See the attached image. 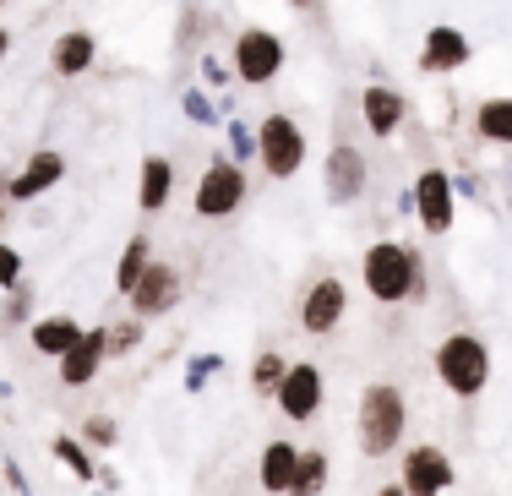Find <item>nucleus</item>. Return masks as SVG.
Instances as JSON below:
<instances>
[{
  "mask_svg": "<svg viewBox=\"0 0 512 496\" xmlns=\"http://www.w3.org/2000/svg\"><path fill=\"white\" fill-rule=\"evenodd\" d=\"M360 284L376 306H425L431 300V278H425V257L409 240H371L360 251Z\"/></svg>",
  "mask_w": 512,
  "mask_h": 496,
  "instance_id": "obj_1",
  "label": "nucleus"
},
{
  "mask_svg": "<svg viewBox=\"0 0 512 496\" xmlns=\"http://www.w3.org/2000/svg\"><path fill=\"white\" fill-rule=\"evenodd\" d=\"M409 437V398L398 382H365L360 404H355V442L365 458H387L398 453Z\"/></svg>",
  "mask_w": 512,
  "mask_h": 496,
  "instance_id": "obj_2",
  "label": "nucleus"
},
{
  "mask_svg": "<svg viewBox=\"0 0 512 496\" xmlns=\"http://www.w3.org/2000/svg\"><path fill=\"white\" fill-rule=\"evenodd\" d=\"M431 371L453 398L474 404V398L491 387V344H485L480 333H447L442 344L431 349Z\"/></svg>",
  "mask_w": 512,
  "mask_h": 496,
  "instance_id": "obj_3",
  "label": "nucleus"
},
{
  "mask_svg": "<svg viewBox=\"0 0 512 496\" xmlns=\"http://www.w3.org/2000/svg\"><path fill=\"white\" fill-rule=\"evenodd\" d=\"M311 159V137L289 110H267L256 120V169L267 180H295Z\"/></svg>",
  "mask_w": 512,
  "mask_h": 496,
  "instance_id": "obj_4",
  "label": "nucleus"
},
{
  "mask_svg": "<svg viewBox=\"0 0 512 496\" xmlns=\"http://www.w3.org/2000/svg\"><path fill=\"white\" fill-rule=\"evenodd\" d=\"M246 197H251L246 164H235V159H224V153H213V159L202 164L197 186H191V213L218 224V219H235V213L246 208Z\"/></svg>",
  "mask_w": 512,
  "mask_h": 496,
  "instance_id": "obj_5",
  "label": "nucleus"
},
{
  "mask_svg": "<svg viewBox=\"0 0 512 496\" xmlns=\"http://www.w3.org/2000/svg\"><path fill=\"white\" fill-rule=\"evenodd\" d=\"M229 66H235V82L240 88H267V82L284 77L289 66V44L278 39L273 28H240L235 44H229Z\"/></svg>",
  "mask_w": 512,
  "mask_h": 496,
  "instance_id": "obj_6",
  "label": "nucleus"
},
{
  "mask_svg": "<svg viewBox=\"0 0 512 496\" xmlns=\"http://www.w3.org/2000/svg\"><path fill=\"white\" fill-rule=\"evenodd\" d=\"M344 317H349V284H344L338 273H316L311 284L300 289V300H295V322H300V333L327 338V333L344 328Z\"/></svg>",
  "mask_w": 512,
  "mask_h": 496,
  "instance_id": "obj_7",
  "label": "nucleus"
},
{
  "mask_svg": "<svg viewBox=\"0 0 512 496\" xmlns=\"http://www.w3.org/2000/svg\"><path fill=\"white\" fill-rule=\"evenodd\" d=\"M273 404H278V415H284L289 426H311V420L322 415V404H327L322 366H316V360H289L284 382L273 387Z\"/></svg>",
  "mask_w": 512,
  "mask_h": 496,
  "instance_id": "obj_8",
  "label": "nucleus"
},
{
  "mask_svg": "<svg viewBox=\"0 0 512 496\" xmlns=\"http://www.w3.org/2000/svg\"><path fill=\"white\" fill-rule=\"evenodd\" d=\"M414 191V219H420L425 235H447L458 219V191H453V169L442 164H420V175L409 180Z\"/></svg>",
  "mask_w": 512,
  "mask_h": 496,
  "instance_id": "obj_9",
  "label": "nucleus"
},
{
  "mask_svg": "<svg viewBox=\"0 0 512 496\" xmlns=\"http://www.w3.org/2000/svg\"><path fill=\"white\" fill-rule=\"evenodd\" d=\"M365 186H371V164H365V153L344 137V131H338L333 148H327V159H322L327 202H333V208H355V202L365 197Z\"/></svg>",
  "mask_w": 512,
  "mask_h": 496,
  "instance_id": "obj_10",
  "label": "nucleus"
},
{
  "mask_svg": "<svg viewBox=\"0 0 512 496\" xmlns=\"http://www.w3.org/2000/svg\"><path fill=\"white\" fill-rule=\"evenodd\" d=\"M458 480L453 458H447V447L436 442H414L404 447V458H398V486H404L409 496H447Z\"/></svg>",
  "mask_w": 512,
  "mask_h": 496,
  "instance_id": "obj_11",
  "label": "nucleus"
},
{
  "mask_svg": "<svg viewBox=\"0 0 512 496\" xmlns=\"http://www.w3.org/2000/svg\"><path fill=\"white\" fill-rule=\"evenodd\" d=\"M180 295H186V278H180V268H175V262H164V257H153L148 268H142L137 289L126 295V306H131V317L158 322V317H169V311L180 306Z\"/></svg>",
  "mask_w": 512,
  "mask_h": 496,
  "instance_id": "obj_12",
  "label": "nucleus"
},
{
  "mask_svg": "<svg viewBox=\"0 0 512 496\" xmlns=\"http://www.w3.org/2000/svg\"><path fill=\"white\" fill-rule=\"evenodd\" d=\"M474 60V39L463 28H453V22H431L420 39V71L425 77H453V71H463Z\"/></svg>",
  "mask_w": 512,
  "mask_h": 496,
  "instance_id": "obj_13",
  "label": "nucleus"
},
{
  "mask_svg": "<svg viewBox=\"0 0 512 496\" xmlns=\"http://www.w3.org/2000/svg\"><path fill=\"white\" fill-rule=\"evenodd\" d=\"M360 120H365V131H371L376 142L398 137L404 120H409V93L393 88V82H365L360 88Z\"/></svg>",
  "mask_w": 512,
  "mask_h": 496,
  "instance_id": "obj_14",
  "label": "nucleus"
},
{
  "mask_svg": "<svg viewBox=\"0 0 512 496\" xmlns=\"http://www.w3.org/2000/svg\"><path fill=\"white\" fill-rule=\"evenodd\" d=\"M60 180H66V153L39 148V153H28V164H22V169H11L6 202H39V197H50Z\"/></svg>",
  "mask_w": 512,
  "mask_h": 496,
  "instance_id": "obj_15",
  "label": "nucleus"
},
{
  "mask_svg": "<svg viewBox=\"0 0 512 496\" xmlns=\"http://www.w3.org/2000/svg\"><path fill=\"white\" fill-rule=\"evenodd\" d=\"M104 360H109V344H104V328H82V338L66 349V355L55 360V377L60 387H93V377L104 371Z\"/></svg>",
  "mask_w": 512,
  "mask_h": 496,
  "instance_id": "obj_16",
  "label": "nucleus"
},
{
  "mask_svg": "<svg viewBox=\"0 0 512 496\" xmlns=\"http://www.w3.org/2000/svg\"><path fill=\"white\" fill-rule=\"evenodd\" d=\"M295 469H300V442H262V453H256V486L267 496H289L295 491Z\"/></svg>",
  "mask_w": 512,
  "mask_h": 496,
  "instance_id": "obj_17",
  "label": "nucleus"
},
{
  "mask_svg": "<svg viewBox=\"0 0 512 496\" xmlns=\"http://www.w3.org/2000/svg\"><path fill=\"white\" fill-rule=\"evenodd\" d=\"M99 66V39H93L88 28H66V33H55V44H50V71L55 77H88V71Z\"/></svg>",
  "mask_w": 512,
  "mask_h": 496,
  "instance_id": "obj_18",
  "label": "nucleus"
},
{
  "mask_svg": "<svg viewBox=\"0 0 512 496\" xmlns=\"http://www.w3.org/2000/svg\"><path fill=\"white\" fill-rule=\"evenodd\" d=\"M175 180H180V169H175V159H169V153H148V159H142V169H137V208L148 213V219L169 208V197H175Z\"/></svg>",
  "mask_w": 512,
  "mask_h": 496,
  "instance_id": "obj_19",
  "label": "nucleus"
},
{
  "mask_svg": "<svg viewBox=\"0 0 512 496\" xmlns=\"http://www.w3.org/2000/svg\"><path fill=\"white\" fill-rule=\"evenodd\" d=\"M28 338H33V355L60 360V355H66V349L82 338V322L71 317V311H44V317L28 322Z\"/></svg>",
  "mask_w": 512,
  "mask_h": 496,
  "instance_id": "obj_20",
  "label": "nucleus"
},
{
  "mask_svg": "<svg viewBox=\"0 0 512 496\" xmlns=\"http://www.w3.org/2000/svg\"><path fill=\"white\" fill-rule=\"evenodd\" d=\"M469 131L491 148H512V93H485L469 115Z\"/></svg>",
  "mask_w": 512,
  "mask_h": 496,
  "instance_id": "obj_21",
  "label": "nucleus"
},
{
  "mask_svg": "<svg viewBox=\"0 0 512 496\" xmlns=\"http://www.w3.org/2000/svg\"><path fill=\"white\" fill-rule=\"evenodd\" d=\"M50 453H55V464H66L71 475H77V486H99V464H93V447L82 442V437L55 431V437H50Z\"/></svg>",
  "mask_w": 512,
  "mask_h": 496,
  "instance_id": "obj_22",
  "label": "nucleus"
},
{
  "mask_svg": "<svg viewBox=\"0 0 512 496\" xmlns=\"http://www.w3.org/2000/svg\"><path fill=\"white\" fill-rule=\"evenodd\" d=\"M327 480H333V458H327V447H300V469H295V491L289 496H322Z\"/></svg>",
  "mask_w": 512,
  "mask_h": 496,
  "instance_id": "obj_23",
  "label": "nucleus"
},
{
  "mask_svg": "<svg viewBox=\"0 0 512 496\" xmlns=\"http://www.w3.org/2000/svg\"><path fill=\"white\" fill-rule=\"evenodd\" d=\"M148 262H153V246H148V235H131V240H126V251H120V262H115V295H131Z\"/></svg>",
  "mask_w": 512,
  "mask_h": 496,
  "instance_id": "obj_24",
  "label": "nucleus"
},
{
  "mask_svg": "<svg viewBox=\"0 0 512 496\" xmlns=\"http://www.w3.org/2000/svg\"><path fill=\"white\" fill-rule=\"evenodd\" d=\"M142 333H148V322H142V317H115V322H104V344H109V360H126L131 349L142 344Z\"/></svg>",
  "mask_w": 512,
  "mask_h": 496,
  "instance_id": "obj_25",
  "label": "nucleus"
},
{
  "mask_svg": "<svg viewBox=\"0 0 512 496\" xmlns=\"http://www.w3.org/2000/svg\"><path fill=\"white\" fill-rule=\"evenodd\" d=\"M284 371H289V360L278 355V349H262V355L251 360V387H256V393L273 398V387L284 382Z\"/></svg>",
  "mask_w": 512,
  "mask_h": 496,
  "instance_id": "obj_26",
  "label": "nucleus"
},
{
  "mask_svg": "<svg viewBox=\"0 0 512 496\" xmlns=\"http://www.w3.org/2000/svg\"><path fill=\"white\" fill-rule=\"evenodd\" d=\"M180 115H186L191 126L213 131V126H218V115H224V110H218V104L207 99V88H186V93H180Z\"/></svg>",
  "mask_w": 512,
  "mask_h": 496,
  "instance_id": "obj_27",
  "label": "nucleus"
},
{
  "mask_svg": "<svg viewBox=\"0 0 512 496\" xmlns=\"http://www.w3.org/2000/svg\"><path fill=\"white\" fill-rule=\"evenodd\" d=\"M0 322H6V328H28L33 322V284L28 278H22L17 289H6V311H0Z\"/></svg>",
  "mask_w": 512,
  "mask_h": 496,
  "instance_id": "obj_28",
  "label": "nucleus"
},
{
  "mask_svg": "<svg viewBox=\"0 0 512 496\" xmlns=\"http://www.w3.org/2000/svg\"><path fill=\"white\" fill-rule=\"evenodd\" d=\"M82 442H88L93 453H104V447H115V442H120V426H115V415H88V420H82Z\"/></svg>",
  "mask_w": 512,
  "mask_h": 496,
  "instance_id": "obj_29",
  "label": "nucleus"
},
{
  "mask_svg": "<svg viewBox=\"0 0 512 496\" xmlns=\"http://www.w3.org/2000/svg\"><path fill=\"white\" fill-rule=\"evenodd\" d=\"M229 159H235V164H256V126L229 120Z\"/></svg>",
  "mask_w": 512,
  "mask_h": 496,
  "instance_id": "obj_30",
  "label": "nucleus"
},
{
  "mask_svg": "<svg viewBox=\"0 0 512 496\" xmlns=\"http://www.w3.org/2000/svg\"><path fill=\"white\" fill-rule=\"evenodd\" d=\"M22 268H28V262H22V251H17V246H6V240H0V295H6V289H17L22 278H28Z\"/></svg>",
  "mask_w": 512,
  "mask_h": 496,
  "instance_id": "obj_31",
  "label": "nucleus"
},
{
  "mask_svg": "<svg viewBox=\"0 0 512 496\" xmlns=\"http://www.w3.org/2000/svg\"><path fill=\"white\" fill-rule=\"evenodd\" d=\"M197 71H202V88H224V82L235 77V66H229V60H218L213 50L197 55Z\"/></svg>",
  "mask_w": 512,
  "mask_h": 496,
  "instance_id": "obj_32",
  "label": "nucleus"
},
{
  "mask_svg": "<svg viewBox=\"0 0 512 496\" xmlns=\"http://www.w3.org/2000/svg\"><path fill=\"white\" fill-rule=\"evenodd\" d=\"M218 371H224V355H197L186 366V393H202V382L218 377Z\"/></svg>",
  "mask_w": 512,
  "mask_h": 496,
  "instance_id": "obj_33",
  "label": "nucleus"
},
{
  "mask_svg": "<svg viewBox=\"0 0 512 496\" xmlns=\"http://www.w3.org/2000/svg\"><path fill=\"white\" fill-rule=\"evenodd\" d=\"M0 475H6V486L17 491V496H33V486H28V475H22L17 458H0Z\"/></svg>",
  "mask_w": 512,
  "mask_h": 496,
  "instance_id": "obj_34",
  "label": "nucleus"
},
{
  "mask_svg": "<svg viewBox=\"0 0 512 496\" xmlns=\"http://www.w3.org/2000/svg\"><path fill=\"white\" fill-rule=\"evenodd\" d=\"M453 191H458V197H474V202H480V175H474V169H453Z\"/></svg>",
  "mask_w": 512,
  "mask_h": 496,
  "instance_id": "obj_35",
  "label": "nucleus"
},
{
  "mask_svg": "<svg viewBox=\"0 0 512 496\" xmlns=\"http://www.w3.org/2000/svg\"><path fill=\"white\" fill-rule=\"evenodd\" d=\"M284 6H295V11H306V17H316V11H322V0H284Z\"/></svg>",
  "mask_w": 512,
  "mask_h": 496,
  "instance_id": "obj_36",
  "label": "nucleus"
},
{
  "mask_svg": "<svg viewBox=\"0 0 512 496\" xmlns=\"http://www.w3.org/2000/svg\"><path fill=\"white\" fill-rule=\"evenodd\" d=\"M6 50H11V28L0 22V60H6Z\"/></svg>",
  "mask_w": 512,
  "mask_h": 496,
  "instance_id": "obj_37",
  "label": "nucleus"
},
{
  "mask_svg": "<svg viewBox=\"0 0 512 496\" xmlns=\"http://www.w3.org/2000/svg\"><path fill=\"white\" fill-rule=\"evenodd\" d=\"M376 496H409L404 486H398V480H393V486H376Z\"/></svg>",
  "mask_w": 512,
  "mask_h": 496,
  "instance_id": "obj_38",
  "label": "nucleus"
},
{
  "mask_svg": "<svg viewBox=\"0 0 512 496\" xmlns=\"http://www.w3.org/2000/svg\"><path fill=\"white\" fill-rule=\"evenodd\" d=\"M6 186H11V169L0 164V202H6Z\"/></svg>",
  "mask_w": 512,
  "mask_h": 496,
  "instance_id": "obj_39",
  "label": "nucleus"
},
{
  "mask_svg": "<svg viewBox=\"0 0 512 496\" xmlns=\"http://www.w3.org/2000/svg\"><path fill=\"white\" fill-rule=\"evenodd\" d=\"M0 224H6V202H0Z\"/></svg>",
  "mask_w": 512,
  "mask_h": 496,
  "instance_id": "obj_40",
  "label": "nucleus"
},
{
  "mask_svg": "<svg viewBox=\"0 0 512 496\" xmlns=\"http://www.w3.org/2000/svg\"><path fill=\"white\" fill-rule=\"evenodd\" d=\"M93 496H104V486H99V491H93Z\"/></svg>",
  "mask_w": 512,
  "mask_h": 496,
  "instance_id": "obj_41",
  "label": "nucleus"
},
{
  "mask_svg": "<svg viewBox=\"0 0 512 496\" xmlns=\"http://www.w3.org/2000/svg\"><path fill=\"white\" fill-rule=\"evenodd\" d=\"M0 6H6V0H0Z\"/></svg>",
  "mask_w": 512,
  "mask_h": 496,
  "instance_id": "obj_42",
  "label": "nucleus"
},
{
  "mask_svg": "<svg viewBox=\"0 0 512 496\" xmlns=\"http://www.w3.org/2000/svg\"><path fill=\"white\" fill-rule=\"evenodd\" d=\"M507 180H512V175H507Z\"/></svg>",
  "mask_w": 512,
  "mask_h": 496,
  "instance_id": "obj_43",
  "label": "nucleus"
}]
</instances>
